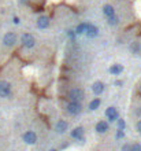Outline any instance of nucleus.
Wrapping results in <instances>:
<instances>
[{"label":"nucleus","mask_w":141,"mask_h":151,"mask_svg":"<svg viewBox=\"0 0 141 151\" xmlns=\"http://www.w3.org/2000/svg\"><path fill=\"white\" fill-rule=\"evenodd\" d=\"M67 34H68V37L71 38V40H74V38H75V33H74V32L68 30V32H67Z\"/></svg>","instance_id":"b1692460"},{"label":"nucleus","mask_w":141,"mask_h":151,"mask_svg":"<svg viewBox=\"0 0 141 151\" xmlns=\"http://www.w3.org/2000/svg\"><path fill=\"white\" fill-rule=\"evenodd\" d=\"M82 111V104L81 102H70L67 104V113L70 115H78Z\"/></svg>","instance_id":"f03ea898"},{"label":"nucleus","mask_w":141,"mask_h":151,"mask_svg":"<svg viewBox=\"0 0 141 151\" xmlns=\"http://www.w3.org/2000/svg\"><path fill=\"white\" fill-rule=\"evenodd\" d=\"M17 43V34L15 33H6L4 34V37H3V44L6 45V47H12V45Z\"/></svg>","instance_id":"423d86ee"},{"label":"nucleus","mask_w":141,"mask_h":151,"mask_svg":"<svg viewBox=\"0 0 141 151\" xmlns=\"http://www.w3.org/2000/svg\"><path fill=\"white\" fill-rule=\"evenodd\" d=\"M123 71V66L122 65H112L110 67V73L114 76H119Z\"/></svg>","instance_id":"4468645a"},{"label":"nucleus","mask_w":141,"mask_h":151,"mask_svg":"<svg viewBox=\"0 0 141 151\" xmlns=\"http://www.w3.org/2000/svg\"><path fill=\"white\" fill-rule=\"evenodd\" d=\"M132 151H141V143H134V144H132Z\"/></svg>","instance_id":"412c9836"},{"label":"nucleus","mask_w":141,"mask_h":151,"mask_svg":"<svg viewBox=\"0 0 141 151\" xmlns=\"http://www.w3.org/2000/svg\"><path fill=\"white\" fill-rule=\"evenodd\" d=\"M108 24H110V25H117L118 24V17H115V15L110 17V18H108Z\"/></svg>","instance_id":"aec40b11"},{"label":"nucleus","mask_w":141,"mask_h":151,"mask_svg":"<svg viewBox=\"0 0 141 151\" xmlns=\"http://www.w3.org/2000/svg\"><path fill=\"white\" fill-rule=\"evenodd\" d=\"M100 103H101V102H100V99L95 98V99H93V100L89 103V110H91V111H95V110H97L99 107H100Z\"/></svg>","instance_id":"dca6fc26"},{"label":"nucleus","mask_w":141,"mask_h":151,"mask_svg":"<svg viewBox=\"0 0 141 151\" xmlns=\"http://www.w3.org/2000/svg\"><path fill=\"white\" fill-rule=\"evenodd\" d=\"M37 26H38L40 29H45V28H48L49 26V18L48 17H45V15L40 17L38 21H37Z\"/></svg>","instance_id":"ddd939ff"},{"label":"nucleus","mask_w":141,"mask_h":151,"mask_svg":"<svg viewBox=\"0 0 141 151\" xmlns=\"http://www.w3.org/2000/svg\"><path fill=\"white\" fill-rule=\"evenodd\" d=\"M21 3H22V4H28V3H29V0H21Z\"/></svg>","instance_id":"a878e982"},{"label":"nucleus","mask_w":141,"mask_h":151,"mask_svg":"<svg viewBox=\"0 0 141 151\" xmlns=\"http://www.w3.org/2000/svg\"><path fill=\"white\" fill-rule=\"evenodd\" d=\"M22 44H23V47H26V48H32L33 45L36 44V40L33 37V34H29V33L23 34V36H22Z\"/></svg>","instance_id":"1a4fd4ad"},{"label":"nucleus","mask_w":141,"mask_h":151,"mask_svg":"<svg viewBox=\"0 0 141 151\" xmlns=\"http://www.w3.org/2000/svg\"><path fill=\"white\" fill-rule=\"evenodd\" d=\"M95 131L99 133V135H103V133H107L110 131V124L107 121H99L96 126H95Z\"/></svg>","instance_id":"0eeeda50"},{"label":"nucleus","mask_w":141,"mask_h":151,"mask_svg":"<svg viewBox=\"0 0 141 151\" xmlns=\"http://www.w3.org/2000/svg\"><path fill=\"white\" fill-rule=\"evenodd\" d=\"M68 98L70 102H82L85 98V92L81 88H73L68 92Z\"/></svg>","instance_id":"f257e3e1"},{"label":"nucleus","mask_w":141,"mask_h":151,"mask_svg":"<svg viewBox=\"0 0 141 151\" xmlns=\"http://www.w3.org/2000/svg\"><path fill=\"white\" fill-rule=\"evenodd\" d=\"M88 25L89 24H80V25L77 26V29H75V33H78V34H85L86 33V29H88Z\"/></svg>","instance_id":"f3484780"},{"label":"nucleus","mask_w":141,"mask_h":151,"mask_svg":"<svg viewBox=\"0 0 141 151\" xmlns=\"http://www.w3.org/2000/svg\"><path fill=\"white\" fill-rule=\"evenodd\" d=\"M125 138V131H121V129H117V133H115V139L119 140V139Z\"/></svg>","instance_id":"6ab92c4d"},{"label":"nucleus","mask_w":141,"mask_h":151,"mask_svg":"<svg viewBox=\"0 0 141 151\" xmlns=\"http://www.w3.org/2000/svg\"><path fill=\"white\" fill-rule=\"evenodd\" d=\"M103 13H104V15L107 17V18H110V17H112V15H115V10H114V7L112 6L107 4V6H104V8H103Z\"/></svg>","instance_id":"2eb2a0df"},{"label":"nucleus","mask_w":141,"mask_h":151,"mask_svg":"<svg viewBox=\"0 0 141 151\" xmlns=\"http://www.w3.org/2000/svg\"><path fill=\"white\" fill-rule=\"evenodd\" d=\"M105 117H107L108 122H115L119 118V113H118V110L115 107L111 106L108 109H105Z\"/></svg>","instance_id":"20e7f679"},{"label":"nucleus","mask_w":141,"mask_h":151,"mask_svg":"<svg viewBox=\"0 0 141 151\" xmlns=\"http://www.w3.org/2000/svg\"><path fill=\"white\" fill-rule=\"evenodd\" d=\"M136 129H137V132L141 133V120L137 121V124H136Z\"/></svg>","instance_id":"5701e85b"},{"label":"nucleus","mask_w":141,"mask_h":151,"mask_svg":"<svg viewBox=\"0 0 141 151\" xmlns=\"http://www.w3.org/2000/svg\"><path fill=\"white\" fill-rule=\"evenodd\" d=\"M14 24H19V18L15 17V18H14Z\"/></svg>","instance_id":"393cba45"},{"label":"nucleus","mask_w":141,"mask_h":151,"mask_svg":"<svg viewBox=\"0 0 141 151\" xmlns=\"http://www.w3.org/2000/svg\"><path fill=\"white\" fill-rule=\"evenodd\" d=\"M115 122H117V128H118V129L125 131V128H126V122H125V120H123V118H118Z\"/></svg>","instance_id":"a211bd4d"},{"label":"nucleus","mask_w":141,"mask_h":151,"mask_svg":"<svg viewBox=\"0 0 141 151\" xmlns=\"http://www.w3.org/2000/svg\"><path fill=\"white\" fill-rule=\"evenodd\" d=\"M67 129H68V124H67V121H64V120H59L58 122H56V125H55V131H56L58 133L63 135V133H66V132H67Z\"/></svg>","instance_id":"9d476101"},{"label":"nucleus","mask_w":141,"mask_h":151,"mask_svg":"<svg viewBox=\"0 0 141 151\" xmlns=\"http://www.w3.org/2000/svg\"><path fill=\"white\" fill-rule=\"evenodd\" d=\"M49 151H58V150H55V148H52V150H49Z\"/></svg>","instance_id":"bb28decb"},{"label":"nucleus","mask_w":141,"mask_h":151,"mask_svg":"<svg viewBox=\"0 0 141 151\" xmlns=\"http://www.w3.org/2000/svg\"><path fill=\"white\" fill-rule=\"evenodd\" d=\"M11 95V84L7 81H0V98H8Z\"/></svg>","instance_id":"39448f33"},{"label":"nucleus","mask_w":141,"mask_h":151,"mask_svg":"<svg viewBox=\"0 0 141 151\" xmlns=\"http://www.w3.org/2000/svg\"><path fill=\"white\" fill-rule=\"evenodd\" d=\"M140 94H141V85H140Z\"/></svg>","instance_id":"cd10ccee"},{"label":"nucleus","mask_w":141,"mask_h":151,"mask_svg":"<svg viewBox=\"0 0 141 151\" xmlns=\"http://www.w3.org/2000/svg\"><path fill=\"white\" fill-rule=\"evenodd\" d=\"M85 34L89 38H95L99 34V28H97V26H95V25H92V24H89V25H88V29H86Z\"/></svg>","instance_id":"9b49d317"},{"label":"nucleus","mask_w":141,"mask_h":151,"mask_svg":"<svg viewBox=\"0 0 141 151\" xmlns=\"http://www.w3.org/2000/svg\"><path fill=\"white\" fill-rule=\"evenodd\" d=\"M104 84L101 81H96L95 84L92 85V91H93V94L95 95H101L103 92H104Z\"/></svg>","instance_id":"f8f14e48"},{"label":"nucleus","mask_w":141,"mask_h":151,"mask_svg":"<svg viewBox=\"0 0 141 151\" xmlns=\"http://www.w3.org/2000/svg\"><path fill=\"white\" fill-rule=\"evenodd\" d=\"M121 151H132V144H129V143H125V144L122 146Z\"/></svg>","instance_id":"4be33fe9"},{"label":"nucleus","mask_w":141,"mask_h":151,"mask_svg":"<svg viewBox=\"0 0 141 151\" xmlns=\"http://www.w3.org/2000/svg\"><path fill=\"white\" fill-rule=\"evenodd\" d=\"M84 132H85V129L82 128V126H77V128H74L73 131L70 132V136L71 139L74 140H84Z\"/></svg>","instance_id":"6e6552de"},{"label":"nucleus","mask_w":141,"mask_h":151,"mask_svg":"<svg viewBox=\"0 0 141 151\" xmlns=\"http://www.w3.org/2000/svg\"><path fill=\"white\" fill-rule=\"evenodd\" d=\"M22 139H23V142L26 143V144L29 146H33L37 143V135L36 132H33V131H28V132L23 133V136H22Z\"/></svg>","instance_id":"7ed1b4c3"}]
</instances>
